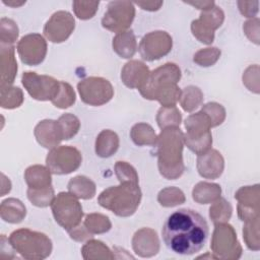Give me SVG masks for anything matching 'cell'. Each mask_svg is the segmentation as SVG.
Listing matches in <instances>:
<instances>
[{
	"mask_svg": "<svg viewBox=\"0 0 260 260\" xmlns=\"http://www.w3.org/2000/svg\"><path fill=\"white\" fill-rule=\"evenodd\" d=\"M120 187L122 196H120L117 187H111L101 193L99 197V203L101 206L108 208L115 214L119 215L122 201L121 216H129L135 212L137 206L139 205L141 192L137 182H123V185Z\"/></svg>",
	"mask_w": 260,
	"mask_h": 260,
	"instance_id": "obj_2",
	"label": "cell"
},
{
	"mask_svg": "<svg viewBox=\"0 0 260 260\" xmlns=\"http://www.w3.org/2000/svg\"><path fill=\"white\" fill-rule=\"evenodd\" d=\"M25 180L29 188L34 189L46 188L51 184L50 173L42 166L29 167L25 172Z\"/></svg>",
	"mask_w": 260,
	"mask_h": 260,
	"instance_id": "obj_15",
	"label": "cell"
},
{
	"mask_svg": "<svg viewBox=\"0 0 260 260\" xmlns=\"http://www.w3.org/2000/svg\"><path fill=\"white\" fill-rule=\"evenodd\" d=\"M57 122L61 129L63 139L68 140L78 132L79 120L71 114L62 115Z\"/></svg>",
	"mask_w": 260,
	"mask_h": 260,
	"instance_id": "obj_16",
	"label": "cell"
},
{
	"mask_svg": "<svg viewBox=\"0 0 260 260\" xmlns=\"http://www.w3.org/2000/svg\"><path fill=\"white\" fill-rule=\"evenodd\" d=\"M133 8V4L128 1L110 2L108 5V11L105 13V16L102 20L103 26L111 30L127 28L131 24L134 15L121 16V14H124Z\"/></svg>",
	"mask_w": 260,
	"mask_h": 260,
	"instance_id": "obj_8",
	"label": "cell"
},
{
	"mask_svg": "<svg viewBox=\"0 0 260 260\" xmlns=\"http://www.w3.org/2000/svg\"><path fill=\"white\" fill-rule=\"evenodd\" d=\"M209 228L205 218L193 209L182 208L166 219L161 236L166 246L179 255H193L205 245Z\"/></svg>",
	"mask_w": 260,
	"mask_h": 260,
	"instance_id": "obj_1",
	"label": "cell"
},
{
	"mask_svg": "<svg viewBox=\"0 0 260 260\" xmlns=\"http://www.w3.org/2000/svg\"><path fill=\"white\" fill-rule=\"evenodd\" d=\"M119 146V139L116 133L110 130H104L96 137L95 151L102 157L111 156L116 152Z\"/></svg>",
	"mask_w": 260,
	"mask_h": 260,
	"instance_id": "obj_12",
	"label": "cell"
},
{
	"mask_svg": "<svg viewBox=\"0 0 260 260\" xmlns=\"http://www.w3.org/2000/svg\"><path fill=\"white\" fill-rule=\"evenodd\" d=\"M154 47L158 48L164 56L167 55L172 48V38L166 31H152L144 36L139 46L141 57L148 61Z\"/></svg>",
	"mask_w": 260,
	"mask_h": 260,
	"instance_id": "obj_9",
	"label": "cell"
},
{
	"mask_svg": "<svg viewBox=\"0 0 260 260\" xmlns=\"http://www.w3.org/2000/svg\"><path fill=\"white\" fill-rule=\"evenodd\" d=\"M124 68L126 70L132 72V74L124 73V72H122V74H121V78H122L123 82L125 83V85H127L128 87H131V88H134V87L140 88L141 84L147 80V77L149 75L148 71L141 72V73L137 74V72L146 68V66L139 61H130L127 64H125Z\"/></svg>",
	"mask_w": 260,
	"mask_h": 260,
	"instance_id": "obj_11",
	"label": "cell"
},
{
	"mask_svg": "<svg viewBox=\"0 0 260 260\" xmlns=\"http://www.w3.org/2000/svg\"><path fill=\"white\" fill-rule=\"evenodd\" d=\"M21 203V201L17 200V199H13V198H10V199H6L2 202V205L10 208L12 211L3 215L2 218L7 221V222H11V223H17V222H20L22 220V218L25 216V213H21V212H15V207H17L19 204Z\"/></svg>",
	"mask_w": 260,
	"mask_h": 260,
	"instance_id": "obj_20",
	"label": "cell"
},
{
	"mask_svg": "<svg viewBox=\"0 0 260 260\" xmlns=\"http://www.w3.org/2000/svg\"><path fill=\"white\" fill-rule=\"evenodd\" d=\"M46 162L49 171L53 174H69L78 169L81 164V155L74 147L61 146L48 153Z\"/></svg>",
	"mask_w": 260,
	"mask_h": 260,
	"instance_id": "obj_6",
	"label": "cell"
},
{
	"mask_svg": "<svg viewBox=\"0 0 260 260\" xmlns=\"http://www.w3.org/2000/svg\"><path fill=\"white\" fill-rule=\"evenodd\" d=\"M113 48L122 58H131L136 51V42L132 30L117 35L113 40Z\"/></svg>",
	"mask_w": 260,
	"mask_h": 260,
	"instance_id": "obj_13",
	"label": "cell"
},
{
	"mask_svg": "<svg viewBox=\"0 0 260 260\" xmlns=\"http://www.w3.org/2000/svg\"><path fill=\"white\" fill-rule=\"evenodd\" d=\"M85 225L91 233H98V225H100L104 232H108L111 228L109 218L101 214L87 215L85 219Z\"/></svg>",
	"mask_w": 260,
	"mask_h": 260,
	"instance_id": "obj_18",
	"label": "cell"
},
{
	"mask_svg": "<svg viewBox=\"0 0 260 260\" xmlns=\"http://www.w3.org/2000/svg\"><path fill=\"white\" fill-rule=\"evenodd\" d=\"M81 100L91 106H101L108 103L113 96L111 83L102 77H88L77 84Z\"/></svg>",
	"mask_w": 260,
	"mask_h": 260,
	"instance_id": "obj_5",
	"label": "cell"
},
{
	"mask_svg": "<svg viewBox=\"0 0 260 260\" xmlns=\"http://www.w3.org/2000/svg\"><path fill=\"white\" fill-rule=\"evenodd\" d=\"M43 45H46L45 40L38 34L23 37L17 46V51L21 61L27 65H38L41 63L47 52V46L39 48Z\"/></svg>",
	"mask_w": 260,
	"mask_h": 260,
	"instance_id": "obj_7",
	"label": "cell"
},
{
	"mask_svg": "<svg viewBox=\"0 0 260 260\" xmlns=\"http://www.w3.org/2000/svg\"><path fill=\"white\" fill-rule=\"evenodd\" d=\"M27 197L34 205L39 207H46L53 202L52 200L54 198V190L52 189L51 186L43 188L42 195H41L37 189L28 188Z\"/></svg>",
	"mask_w": 260,
	"mask_h": 260,
	"instance_id": "obj_17",
	"label": "cell"
},
{
	"mask_svg": "<svg viewBox=\"0 0 260 260\" xmlns=\"http://www.w3.org/2000/svg\"><path fill=\"white\" fill-rule=\"evenodd\" d=\"M21 81L27 92L39 101H53L60 90V82L47 75H38L36 72H24Z\"/></svg>",
	"mask_w": 260,
	"mask_h": 260,
	"instance_id": "obj_4",
	"label": "cell"
},
{
	"mask_svg": "<svg viewBox=\"0 0 260 260\" xmlns=\"http://www.w3.org/2000/svg\"><path fill=\"white\" fill-rule=\"evenodd\" d=\"M99 6V2H73L76 15L80 19H88L93 16Z\"/></svg>",
	"mask_w": 260,
	"mask_h": 260,
	"instance_id": "obj_19",
	"label": "cell"
},
{
	"mask_svg": "<svg viewBox=\"0 0 260 260\" xmlns=\"http://www.w3.org/2000/svg\"><path fill=\"white\" fill-rule=\"evenodd\" d=\"M68 190L78 198L91 199L95 193V186L88 178L77 176L72 178L68 183Z\"/></svg>",
	"mask_w": 260,
	"mask_h": 260,
	"instance_id": "obj_14",
	"label": "cell"
},
{
	"mask_svg": "<svg viewBox=\"0 0 260 260\" xmlns=\"http://www.w3.org/2000/svg\"><path fill=\"white\" fill-rule=\"evenodd\" d=\"M115 168H116V174L121 182H124L125 180L137 182L138 177L136 175L135 170L125 161H117Z\"/></svg>",
	"mask_w": 260,
	"mask_h": 260,
	"instance_id": "obj_21",
	"label": "cell"
},
{
	"mask_svg": "<svg viewBox=\"0 0 260 260\" xmlns=\"http://www.w3.org/2000/svg\"><path fill=\"white\" fill-rule=\"evenodd\" d=\"M136 4L141 6L142 9H144V10L154 11V10L159 9L162 2H136Z\"/></svg>",
	"mask_w": 260,
	"mask_h": 260,
	"instance_id": "obj_23",
	"label": "cell"
},
{
	"mask_svg": "<svg viewBox=\"0 0 260 260\" xmlns=\"http://www.w3.org/2000/svg\"><path fill=\"white\" fill-rule=\"evenodd\" d=\"M62 29L63 34L68 38L71 31L74 29V18L67 11H58L54 13L50 20L47 21L44 32L49 39L56 30Z\"/></svg>",
	"mask_w": 260,
	"mask_h": 260,
	"instance_id": "obj_10",
	"label": "cell"
},
{
	"mask_svg": "<svg viewBox=\"0 0 260 260\" xmlns=\"http://www.w3.org/2000/svg\"><path fill=\"white\" fill-rule=\"evenodd\" d=\"M52 210L56 221L66 230L74 229L82 217V208L73 195L60 193L52 202Z\"/></svg>",
	"mask_w": 260,
	"mask_h": 260,
	"instance_id": "obj_3",
	"label": "cell"
},
{
	"mask_svg": "<svg viewBox=\"0 0 260 260\" xmlns=\"http://www.w3.org/2000/svg\"><path fill=\"white\" fill-rule=\"evenodd\" d=\"M197 91H199V88L195 87V86H188V87L184 88V93L187 94L188 96H190V99H184V101L182 102V107H183V109L185 111L191 112V111H193L194 109H196L200 105L202 98L193 99L194 94Z\"/></svg>",
	"mask_w": 260,
	"mask_h": 260,
	"instance_id": "obj_22",
	"label": "cell"
}]
</instances>
